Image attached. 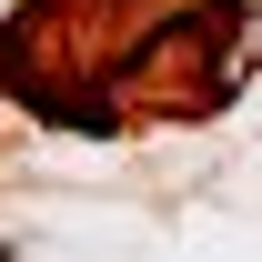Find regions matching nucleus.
Listing matches in <instances>:
<instances>
[{"label": "nucleus", "instance_id": "nucleus-1", "mask_svg": "<svg viewBox=\"0 0 262 262\" xmlns=\"http://www.w3.org/2000/svg\"><path fill=\"white\" fill-rule=\"evenodd\" d=\"M262 71V0H31L0 40L10 101L51 131L212 121Z\"/></svg>", "mask_w": 262, "mask_h": 262}]
</instances>
